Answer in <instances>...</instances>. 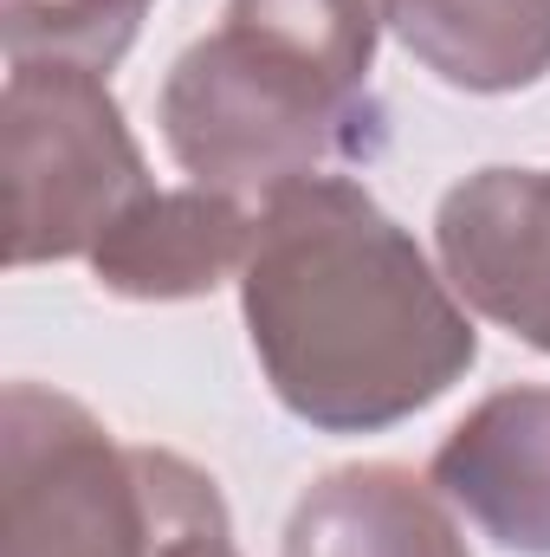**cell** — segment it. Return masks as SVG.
Returning a JSON list of instances; mask_svg holds the SVG:
<instances>
[{
	"instance_id": "6da1fadb",
	"label": "cell",
	"mask_w": 550,
	"mask_h": 557,
	"mask_svg": "<svg viewBox=\"0 0 550 557\" xmlns=\"http://www.w3.org/2000/svg\"><path fill=\"white\" fill-rule=\"evenodd\" d=\"M240 311L273 396L324 434L396 428L479 363L460 292L350 175H304L260 201Z\"/></svg>"
},
{
	"instance_id": "7a4b0ae2",
	"label": "cell",
	"mask_w": 550,
	"mask_h": 557,
	"mask_svg": "<svg viewBox=\"0 0 550 557\" xmlns=\"http://www.w3.org/2000/svg\"><path fill=\"white\" fill-rule=\"evenodd\" d=\"M155 124L201 188L240 201H266L285 182L383 149V104L370 85L247 20H221L168 65Z\"/></svg>"
},
{
	"instance_id": "3957f363",
	"label": "cell",
	"mask_w": 550,
	"mask_h": 557,
	"mask_svg": "<svg viewBox=\"0 0 550 557\" xmlns=\"http://www.w3.org/2000/svg\"><path fill=\"white\" fill-rule=\"evenodd\" d=\"M7 267L91 260L104 227L149 195V162L104 72L20 59L0 91Z\"/></svg>"
},
{
	"instance_id": "277c9868",
	"label": "cell",
	"mask_w": 550,
	"mask_h": 557,
	"mask_svg": "<svg viewBox=\"0 0 550 557\" xmlns=\"http://www.w3.org/2000/svg\"><path fill=\"white\" fill-rule=\"evenodd\" d=\"M0 552L7 557H155L142 447H117L85 403L46 383L0 396Z\"/></svg>"
},
{
	"instance_id": "5b68a950",
	"label": "cell",
	"mask_w": 550,
	"mask_h": 557,
	"mask_svg": "<svg viewBox=\"0 0 550 557\" xmlns=\"http://www.w3.org/2000/svg\"><path fill=\"white\" fill-rule=\"evenodd\" d=\"M440 273L466 311L550 357V169H479L440 195Z\"/></svg>"
},
{
	"instance_id": "8992f818",
	"label": "cell",
	"mask_w": 550,
	"mask_h": 557,
	"mask_svg": "<svg viewBox=\"0 0 550 557\" xmlns=\"http://www.w3.org/2000/svg\"><path fill=\"white\" fill-rule=\"evenodd\" d=\"M427 480L492 545L550 557V383L486 396L440 441Z\"/></svg>"
},
{
	"instance_id": "52a82bcc",
	"label": "cell",
	"mask_w": 550,
	"mask_h": 557,
	"mask_svg": "<svg viewBox=\"0 0 550 557\" xmlns=\"http://www.w3.org/2000/svg\"><path fill=\"white\" fill-rule=\"evenodd\" d=\"M260 208L221 188H149L130 201L104 240L91 247V273L111 298L137 305H175V298H208L214 285L240 278L253 247Z\"/></svg>"
},
{
	"instance_id": "ba28073f",
	"label": "cell",
	"mask_w": 550,
	"mask_h": 557,
	"mask_svg": "<svg viewBox=\"0 0 550 557\" xmlns=\"http://www.w3.org/2000/svg\"><path fill=\"white\" fill-rule=\"evenodd\" d=\"M278 557H473L447 493L396 460L337 467L285 519Z\"/></svg>"
},
{
	"instance_id": "9c48e42d",
	"label": "cell",
	"mask_w": 550,
	"mask_h": 557,
	"mask_svg": "<svg viewBox=\"0 0 550 557\" xmlns=\"http://www.w3.org/2000/svg\"><path fill=\"white\" fill-rule=\"evenodd\" d=\"M376 13L453 91L499 98L550 72V0H376Z\"/></svg>"
},
{
	"instance_id": "30bf717a",
	"label": "cell",
	"mask_w": 550,
	"mask_h": 557,
	"mask_svg": "<svg viewBox=\"0 0 550 557\" xmlns=\"http://www.w3.org/2000/svg\"><path fill=\"white\" fill-rule=\"evenodd\" d=\"M142 13L149 0H7L0 46H7V65L65 59V65L111 72L142 33Z\"/></svg>"
},
{
	"instance_id": "8fae6325",
	"label": "cell",
	"mask_w": 550,
	"mask_h": 557,
	"mask_svg": "<svg viewBox=\"0 0 550 557\" xmlns=\"http://www.w3.org/2000/svg\"><path fill=\"white\" fill-rule=\"evenodd\" d=\"M142 473H149V499H155V557H240L221 486L195 460H182L168 447H142Z\"/></svg>"
}]
</instances>
